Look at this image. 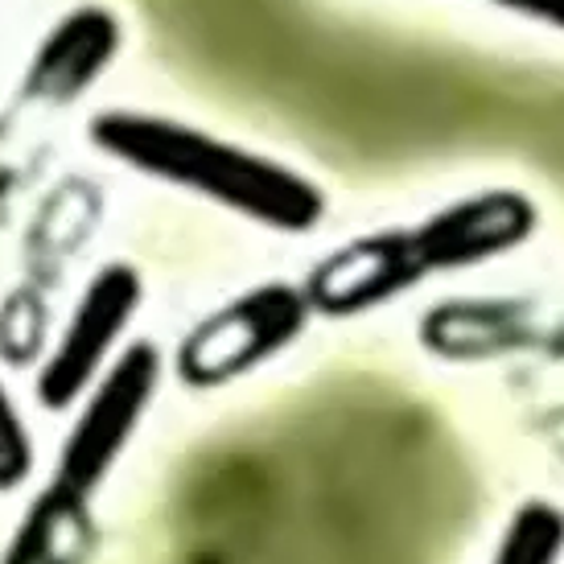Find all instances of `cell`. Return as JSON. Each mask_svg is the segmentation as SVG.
Listing matches in <instances>:
<instances>
[{"mask_svg": "<svg viewBox=\"0 0 564 564\" xmlns=\"http://www.w3.org/2000/svg\"><path fill=\"white\" fill-rule=\"evenodd\" d=\"M124 25L108 4L83 0L75 13H66L37 54L25 66V95L50 108H70V99H79L95 79H104L111 58L120 54Z\"/></svg>", "mask_w": 564, "mask_h": 564, "instance_id": "6", "label": "cell"}, {"mask_svg": "<svg viewBox=\"0 0 564 564\" xmlns=\"http://www.w3.org/2000/svg\"><path fill=\"white\" fill-rule=\"evenodd\" d=\"M535 231V206L519 189H482L441 206L437 215L371 231L317 260L305 289L314 314L359 317L404 297L429 276L466 272L495 256H507Z\"/></svg>", "mask_w": 564, "mask_h": 564, "instance_id": "1", "label": "cell"}, {"mask_svg": "<svg viewBox=\"0 0 564 564\" xmlns=\"http://www.w3.org/2000/svg\"><path fill=\"white\" fill-rule=\"evenodd\" d=\"M37 449H33V433L21 408H17L9 383L0 379V495H13L30 482Z\"/></svg>", "mask_w": 564, "mask_h": 564, "instance_id": "9", "label": "cell"}, {"mask_svg": "<svg viewBox=\"0 0 564 564\" xmlns=\"http://www.w3.org/2000/svg\"><path fill=\"white\" fill-rule=\"evenodd\" d=\"M499 9H511L519 17H532V21H544L552 30H564V0H490Z\"/></svg>", "mask_w": 564, "mask_h": 564, "instance_id": "10", "label": "cell"}, {"mask_svg": "<svg viewBox=\"0 0 564 564\" xmlns=\"http://www.w3.org/2000/svg\"><path fill=\"white\" fill-rule=\"evenodd\" d=\"M161 376H165V359H161L158 343L137 338L132 346H124L75 404V421L58 445L50 482L79 499H91L120 466V457L128 454L137 429L153 408Z\"/></svg>", "mask_w": 564, "mask_h": 564, "instance_id": "3", "label": "cell"}, {"mask_svg": "<svg viewBox=\"0 0 564 564\" xmlns=\"http://www.w3.org/2000/svg\"><path fill=\"white\" fill-rule=\"evenodd\" d=\"M91 544V499H79L63 486L46 482L25 507V516L17 519L0 564H83Z\"/></svg>", "mask_w": 564, "mask_h": 564, "instance_id": "7", "label": "cell"}, {"mask_svg": "<svg viewBox=\"0 0 564 564\" xmlns=\"http://www.w3.org/2000/svg\"><path fill=\"white\" fill-rule=\"evenodd\" d=\"M87 141L124 170L189 189L281 236H305L326 219V194L305 173L170 116L128 108L99 111L87 120Z\"/></svg>", "mask_w": 564, "mask_h": 564, "instance_id": "2", "label": "cell"}, {"mask_svg": "<svg viewBox=\"0 0 564 564\" xmlns=\"http://www.w3.org/2000/svg\"><path fill=\"white\" fill-rule=\"evenodd\" d=\"M564 556V516L544 499L523 502L490 564H556Z\"/></svg>", "mask_w": 564, "mask_h": 564, "instance_id": "8", "label": "cell"}, {"mask_svg": "<svg viewBox=\"0 0 564 564\" xmlns=\"http://www.w3.org/2000/svg\"><path fill=\"white\" fill-rule=\"evenodd\" d=\"M144 305V276L128 260H108L83 284L75 310L54 334L46 359L33 379V395L46 412H66L87 395L95 379L120 355L116 346Z\"/></svg>", "mask_w": 564, "mask_h": 564, "instance_id": "5", "label": "cell"}, {"mask_svg": "<svg viewBox=\"0 0 564 564\" xmlns=\"http://www.w3.org/2000/svg\"><path fill=\"white\" fill-rule=\"evenodd\" d=\"M310 314L314 310L297 284H256L186 329V338L173 350V371L194 392L223 388L297 343L310 326Z\"/></svg>", "mask_w": 564, "mask_h": 564, "instance_id": "4", "label": "cell"}]
</instances>
